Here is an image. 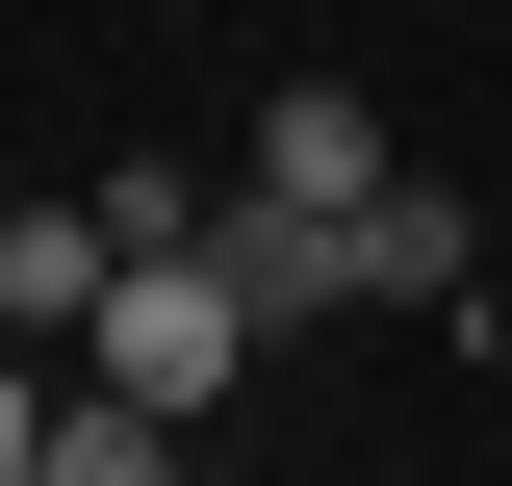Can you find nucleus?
Masks as SVG:
<instances>
[{
    "label": "nucleus",
    "mask_w": 512,
    "mask_h": 486,
    "mask_svg": "<svg viewBox=\"0 0 512 486\" xmlns=\"http://www.w3.org/2000/svg\"><path fill=\"white\" fill-rule=\"evenodd\" d=\"M52 410H77V359H26V333H0V486L52 461Z\"/></svg>",
    "instance_id": "nucleus-6"
},
{
    "label": "nucleus",
    "mask_w": 512,
    "mask_h": 486,
    "mask_svg": "<svg viewBox=\"0 0 512 486\" xmlns=\"http://www.w3.org/2000/svg\"><path fill=\"white\" fill-rule=\"evenodd\" d=\"M205 256L256 282V333H308V307H359V205H282V180H205Z\"/></svg>",
    "instance_id": "nucleus-2"
},
{
    "label": "nucleus",
    "mask_w": 512,
    "mask_h": 486,
    "mask_svg": "<svg viewBox=\"0 0 512 486\" xmlns=\"http://www.w3.org/2000/svg\"><path fill=\"white\" fill-rule=\"evenodd\" d=\"M128 282V231L103 205H0V333H26V359H77V307Z\"/></svg>",
    "instance_id": "nucleus-3"
},
{
    "label": "nucleus",
    "mask_w": 512,
    "mask_h": 486,
    "mask_svg": "<svg viewBox=\"0 0 512 486\" xmlns=\"http://www.w3.org/2000/svg\"><path fill=\"white\" fill-rule=\"evenodd\" d=\"M359 307H487V231H461L436 180H384L359 205Z\"/></svg>",
    "instance_id": "nucleus-4"
},
{
    "label": "nucleus",
    "mask_w": 512,
    "mask_h": 486,
    "mask_svg": "<svg viewBox=\"0 0 512 486\" xmlns=\"http://www.w3.org/2000/svg\"><path fill=\"white\" fill-rule=\"evenodd\" d=\"M77 384H128V410H231V384H256V282H231L205 231H154L103 307H77Z\"/></svg>",
    "instance_id": "nucleus-1"
},
{
    "label": "nucleus",
    "mask_w": 512,
    "mask_h": 486,
    "mask_svg": "<svg viewBox=\"0 0 512 486\" xmlns=\"http://www.w3.org/2000/svg\"><path fill=\"white\" fill-rule=\"evenodd\" d=\"M256 180L282 205H384V128L333 103V77H282V103H256Z\"/></svg>",
    "instance_id": "nucleus-5"
}]
</instances>
